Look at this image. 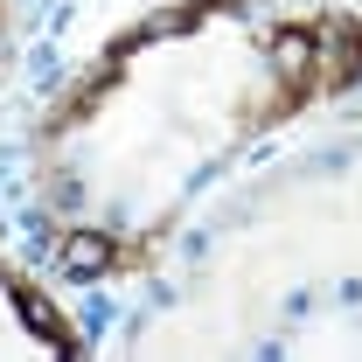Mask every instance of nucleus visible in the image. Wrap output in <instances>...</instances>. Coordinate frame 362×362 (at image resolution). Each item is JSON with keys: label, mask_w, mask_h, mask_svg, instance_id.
<instances>
[{"label": "nucleus", "mask_w": 362, "mask_h": 362, "mask_svg": "<svg viewBox=\"0 0 362 362\" xmlns=\"http://www.w3.org/2000/svg\"><path fill=\"white\" fill-rule=\"evenodd\" d=\"M63 258H77V272H98V258H105V244H98V237H77V244H70Z\"/></svg>", "instance_id": "obj_1"}]
</instances>
